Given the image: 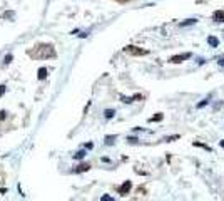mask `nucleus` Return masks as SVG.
<instances>
[{
    "instance_id": "16",
    "label": "nucleus",
    "mask_w": 224,
    "mask_h": 201,
    "mask_svg": "<svg viewBox=\"0 0 224 201\" xmlns=\"http://www.w3.org/2000/svg\"><path fill=\"white\" fill-rule=\"evenodd\" d=\"M100 201H114V198H112V196H109V194H104V196L100 198Z\"/></svg>"
},
{
    "instance_id": "10",
    "label": "nucleus",
    "mask_w": 224,
    "mask_h": 201,
    "mask_svg": "<svg viewBox=\"0 0 224 201\" xmlns=\"http://www.w3.org/2000/svg\"><path fill=\"white\" fill-rule=\"evenodd\" d=\"M104 116H106V119H110V117L116 116V111H114V109H107V111L104 112Z\"/></svg>"
},
{
    "instance_id": "4",
    "label": "nucleus",
    "mask_w": 224,
    "mask_h": 201,
    "mask_svg": "<svg viewBox=\"0 0 224 201\" xmlns=\"http://www.w3.org/2000/svg\"><path fill=\"white\" fill-rule=\"evenodd\" d=\"M89 169H90V164L89 163H80L77 168L74 169V173H84V171H89Z\"/></svg>"
},
{
    "instance_id": "13",
    "label": "nucleus",
    "mask_w": 224,
    "mask_h": 201,
    "mask_svg": "<svg viewBox=\"0 0 224 201\" xmlns=\"http://www.w3.org/2000/svg\"><path fill=\"white\" fill-rule=\"evenodd\" d=\"M45 76H47V69H44V67L39 69V79H44Z\"/></svg>"
},
{
    "instance_id": "17",
    "label": "nucleus",
    "mask_w": 224,
    "mask_h": 201,
    "mask_svg": "<svg viewBox=\"0 0 224 201\" xmlns=\"http://www.w3.org/2000/svg\"><path fill=\"white\" fill-rule=\"evenodd\" d=\"M194 146H201V148H204L206 151H213V149L209 148V146H206V144H201V143H194Z\"/></svg>"
},
{
    "instance_id": "21",
    "label": "nucleus",
    "mask_w": 224,
    "mask_h": 201,
    "mask_svg": "<svg viewBox=\"0 0 224 201\" xmlns=\"http://www.w3.org/2000/svg\"><path fill=\"white\" fill-rule=\"evenodd\" d=\"M127 141H129V143H137L139 139H137V137H127Z\"/></svg>"
},
{
    "instance_id": "1",
    "label": "nucleus",
    "mask_w": 224,
    "mask_h": 201,
    "mask_svg": "<svg viewBox=\"0 0 224 201\" xmlns=\"http://www.w3.org/2000/svg\"><path fill=\"white\" fill-rule=\"evenodd\" d=\"M192 57V54L191 52H186V54H179V55H172V57L169 59V62H172V64H181L182 60L186 59H191Z\"/></svg>"
},
{
    "instance_id": "11",
    "label": "nucleus",
    "mask_w": 224,
    "mask_h": 201,
    "mask_svg": "<svg viewBox=\"0 0 224 201\" xmlns=\"http://www.w3.org/2000/svg\"><path fill=\"white\" fill-rule=\"evenodd\" d=\"M117 139V136H106V144L110 146V144H114V141Z\"/></svg>"
},
{
    "instance_id": "3",
    "label": "nucleus",
    "mask_w": 224,
    "mask_h": 201,
    "mask_svg": "<svg viewBox=\"0 0 224 201\" xmlns=\"http://www.w3.org/2000/svg\"><path fill=\"white\" fill-rule=\"evenodd\" d=\"M130 188H132V183H130V181H126L124 184H120V186L117 188V193H119V194H122V196H126L127 193L130 191Z\"/></svg>"
},
{
    "instance_id": "19",
    "label": "nucleus",
    "mask_w": 224,
    "mask_h": 201,
    "mask_svg": "<svg viewBox=\"0 0 224 201\" xmlns=\"http://www.w3.org/2000/svg\"><path fill=\"white\" fill-rule=\"evenodd\" d=\"M10 60H12V55H10V54H9V55H7L5 59H3V62H5V64H9Z\"/></svg>"
},
{
    "instance_id": "20",
    "label": "nucleus",
    "mask_w": 224,
    "mask_h": 201,
    "mask_svg": "<svg viewBox=\"0 0 224 201\" xmlns=\"http://www.w3.org/2000/svg\"><path fill=\"white\" fill-rule=\"evenodd\" d=\"M217 64H219L221 67H224V59H223V57H219V59H217Z\"/></svg>"
},
{
    "instance_id": "24",
    "label": "nucleus",
    "mask_w": 224,
    "mask_h": 201,
    "mask_svg": "<svg viewBox=\"0 0 224 201\" xmlns=\"http://www.w3.org/2000/svg\"><path fill=\"white\" fill-rule=\"evenodd\" d=\"M219 146H221V148L224 149V139H223V141H219Z\"/></svg>"
},
{
    "instance_id": "9",
    "label": "nucleus",
    "mask_w": 224,
    "mask_h": 201,
    "mask_svg": "<svg viewBox=\"0 0 224 201\" xmlns=\"http://www.w3.org/2000/svg\"><path fill=\"white\" fill-rule=\"evenodd\" d=\"M85 154H87V151H85V149H80V151H77V153L74 154V159L80 161V159H84V158H85Z\"/></svg>"
},
{
    "instance_id": "5",
    "label": "nucleus",
    "mask_w": 224,
    "mask_h": 201,
    "mask_svg": "<svg viewBox=\"0 0 224 201\" xmlns=\"http://www.w3.org/2000/svg\"><path fill=\"white\" fill-rule=\"evenodd\" d=\"M207 44H209V45H211L213 49L219 47V39L214 37V35H209V37H207Z\"/></svg>"
},
{
    "instance_id": "14",
    "label": "nucleus",
    "mask_w": 224,
    "mask_h": 201,
    "mask_svg": "<svg viewBox=\"0 0 224 201\" xmlns=\"http://www.w3.org/2000/svg\"><path fill=\"white\" fill-rule=\"evenodd\" d=\"M162 117H164L162 114H157V116H154V117H151V119H149V122H154V121H162Z\"/></svg>"
},
{
    "instance_id": "23",
    "label": "nucleus",
    "mask_w": 224,
    "mask_h": 201,
    "mask_svg": "<svg viewBox=\"0 0 224 201\" xmlns=\"http://www.w3.org/2000/svg\"><path fill=\"white\" fill-rule=\"evenodd\" d=\"M3 91H5V87H3V86H0V96L3 94Z\"/></svg>"
},
{
    "instance_id": "22",
    "label": "nucleus",
    "mask_w": 224,
    "mask_h": 201,
    "mask_svg": "<svg viewBox=\"0 0 224 201\" xmlns=\"http://www.w3.org/2000/svg\"><path fill=\"white\" fill-rule=\"evenodd\" d=\"M5 116H7V112H5V111H0V119H3Z\"/></svg>"
},
{
    "instance_id": "18",
    "label": "nucleus",
    "mask_w": 224,
    "mask_h": 201,
    "mask_svg": "<svg viewBox=\"0 0 224 201\" xmlns=\"http://www.w3.org/2000/svg\"><path fill=\"white\" fill-rule=\"evenodd\" d=\"M94 148V144L92 143H87V144H84V149H92Z\"/></svg>"
},
{
    "instance_id": "7",
    "label": "nucleus",
    "mask_w": 224,
    "mask_h": 201,
    "mask_svg": "<svg viewBox=\"0 0 224 201\" xmlns=\"http://www.w3.org/2000/svg\"><path fill=\"white\" fill-rule=\"evenodd\" d=\"M213 19H214V22H224V12L223 10H216L213 14Z\"/></svg>"
},
{
    "instance_id": "15",
    "label": "nucleus",
    "mask_w": 224,
    "mask_h": 201,
    "mask_svg": "<svg viewBox=\"0 0 224 201\" xmlns=\"http://www.w3.org/2000/svg\"><path fill=\"white\" fill-rule=\"evenodd\" d=\"M139 96H136V97H122V102H126V104H130L134 99H137Z\"/></svg>"
},
{
    "instance_id": "6",
    "label": "nucleus",
    "mask_w": 224,
    "mask_h": 201,
    "mask_svg": "<svg viewBox=\"0 0 224 201\" xmlns=\"http://www.w3.org/2000/svg\"><path fill=\"white\" fill-rule=\"evenodd\" d=\"M211 99H213V96L209 94V96H207V97H204V99H202L201 102H197V104H196V107H197V109H202V107H206V106H207L209 102H211Z\"/></svg>"
},
{
    "instance_id": "8",
    "label": "nucleus",
    "mask_w": 224,
    "mask_h": 201,
    "mask_svg": "<svg viewBox=\"0 0 224 201\" xmlns=\"http://www.w3.org/2000/svg\"><path fill=\"white\" fill-rule=\"evenodd\" d=\"M194 24H197V19H187V20H184V22H181L179 25H181V27H189V25H194Z\"/></svg>"
},
{
    "instance_id": "2",
    "label": "nucleus",
    "mask_w": 224,
    "mask_h": 201,
    "mask_svg": "<svg viewBox=\"0 0 224 201\" xmlns=\"http://www.w3.org/2000/svg\"><path fill=\"white\" fill-rule=\"evenodd\" d=\"M124 52H127V54H134V55H146L147 50H144V49H137L134 47V45H127V47H124Z\"/></svg>"
},
{
    "instance_id": "12",
    "label": "nucleus",
    "mask_w": 224,
    "mask_h": 201,
    "mask_svg": "<svg viewBox=\"0 0 224 201\" xmlns=\"http://www.w3.org/2000/svg\"><path fill=\"white\" fill-rule=\"evenodd\" d=\"M181 136L179 134H174V136H169V137H164L162 141H166V143H171V141H176V139H179Z\"/></svg>"
}]
</instances>
